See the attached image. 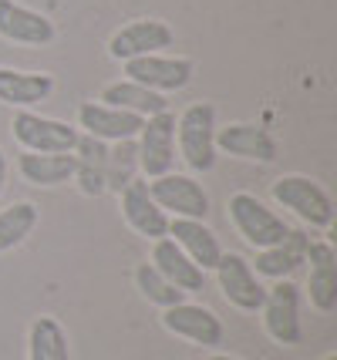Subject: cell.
<instances>
[{
  "mask_svg": "<svg viewBox=\"0 0 337 360\" xmlns=\"http://www.w3.org/2000/svg\"><path fill=\"white\" fill-rule=\"evenodd\" d=\"M179 155L193 172H209L216 165V108L199 101L179 115L176 122Z\"/></svg>",
  "mask_w": 337,
  "mask_h": 360,
  "instance_id": "1",
  "label": "cell"
},
{
  "mask_svg": "<svg viewBox=\"0 0 337 360\" xmlns=\"http://www.w3.org/2000/svg\"><path fill=\"white\" fill-rule=\"evenodd\" d=\"M135 148H139V169L148 179L172 172L176 165V115L165 108L159 115H148L135 135Z\"/></svg>",
  "mask_w": 337,
  "mask_h": 360,
  "instance_id": "2",
  "label": "cell"
},
{
  "mask_svg": "<svg viewBox=\"0 0 337 360\" xmlns=\"http://www.w3.org/2000/svg\"><path fill=\"white\" fill-rule=\"evenodd\" d=\"M270 192L284 209H290L297 219L310 222V226L327 229L334 222V202H331V195L314 179H307V175H284V179L273 182Z\"/></svg>",
  "mask_w": 337,
  "mask_h": 360,
  "instance_id": "3",
  "label": "cell"
},
{
  "mask_svg": "<svg viewBox=\"0 0 337 360\" xmlns=\"http://www.w3.org/2000/svg\"><path fill=\"white\" fill-rule=\"evenodd\" d=\"M229 219L236 226V233L253 246V250H267L273 243H280L290 233V226L280 216H273L267 205L250 192H236L229 195Z\"/></svg>",
  "mask_w": 337,
  "mask_h": 360,
  "instance_id": "4",
  "label": "cell"
},
{
  "mask_svg": "<svg viewBox=\"0 0 337 360\" xmlns=\"http://www.w3.org/2000/svg\"><path fill=\"white\" fill-rule=\"evenodd\" d=\"M148 195L162 212H172L176 219H206L209 216V195L193 175H159L148 182Z\"/></svg>",
  "mask_w": 337,
  "mask_h": 360,
  "instance_id": "5",
  "label": "cell"
},
{
  "mask_svg": "<svg viewBox=\"0 0 337 360\" xmlns=\"http://www.w3.org/2000/svg\"><path fill=\"white\" fill-rule=\"evenodd\" d=\"M11 128H14V139L27 152H44V155L75 152V141H78V128L54 122V118H41L34 111H17Z\"/></svg>",
  "mask_w": 337,
  "mask_h": 360,
  "instance_id": "6",
  "label": "cell"
},
{
  "mask_svg": "<svg viewBox=\"0 0 337 360\" xmlns=\"http://www.w3.org/2000/svg\"><path fill=\"white\" fill-rule=\"evenodd\" d=\"M263 323H267V333L280 347H293L300 344V290L290 280H280L276 286L267 290V300H263Z\"/></svg>",
  "mask_w": 337,
  "mask_h": 360,
  "instance_id": "7",
  "label": "cell"
},
{
  "mask_svg": "<svg viewBox=\"0 0 337 360\" xmlns=\"http://www.w3.org/2000/svg\"><path fill=\"white\" fill-rule=\"evenodd\" d=\"M216 280H220L223 297L229 300L233 307L246 310V314H257L260 307H263V300H267V290L260 286L253 266L243 259L240 252H223V256H220V263H216Z\"/></svg>",
  "mask_w": 337,
  "mask_h": 360,
  "instance_id": "8",
  "label": "cell"
},
{
  "mask_svg": "<svg viewBox=\"0 0 337 360\" xmlns=\"http://www.w3.org/2000/svg\"><path fill=\"white\" fill-rule=\"evenodd\" d=\"M176 44V34L162 20H132L122 31L112 34L108 41V54L115 61H132V58H145V54H159L162 47Z\"/></svg>",
  "mask_w": 337,
  "mask_h": 360,
  "instance_id": "9",
  "label": "cell"
},
{
  "mask_svg": "<svg viewBox=\"0 0 337 360\" xmlns=\"http://www.w3.org/2000/svg\"><path fill=\"white\" fill-rule=\"evenodd\" d=\"M125 75L129 81L142 84L148 91H179L193 81V61L186 58H162V54H145V58H132L125 61Z\"/></svg>",
  "mask_w": 337,
  "mask_h": 360,
  "instance_id": "10",
  "label": "cell"
},
{
  "mask_svg": "<svg viewBox=\"0 0 337 360\" xmlns=\"http://www.w3.org/2000/svg\"><path fill=\"white\" fill-rule=\"evenodd\" d=\"M162 327L176 337H186L199 347H216L223 344V323L220 316L199 307V303H176V307H165L162 314Z\"/></svg>",
  "mask_w": 337,
  "mask_h": 360,
  "instance_id": "11",
  "label": "cell"
},
{
  "mask_svg": "<svg viewBox=\"0 0 337 360\" xmlns=\"http://www.w3.org/2000/svg\"><path fill=\"white\" fill-rule=\"evenodd\" d=\"M0 37H7L14 44L44 47L54 41V24L17 0H0Z\"/></svg>",
  "mask_w": 337,
  "mask_h": 360,
  "instance_id": "12",
  "label": "cell"
},
{
  "mask_svg": "<svg viewBox=\"0 0 337 360\" xmlns=\"http://www.w3.org/2000/svg\"><path fill=\"white\" fill-rule=\"evenodd\" d=\"M118 199H122V216H125V222H129L139 236H145V239H162V236H169V216L152 202L148 182L132 179L129 186L118 192Z\"/></svg>",
  "mask_w": 337,
  "mask_h": 360,
  "instance_id": "13",
  "label": "cell"
},
{
  "mask_svg": "<svg viewBox=\"0 0 337 360\" xmlns=\"http://www.w3.org/2000/svg\"><path fill=\"white\" fill-rule=\"evenodd\" d=\"M78 122L84 128V135L101 141H125L135 139L145 118L132 115V111L112 108V105H101V101H84L78 108Z\"/></svg>",
  "mask_w": 337,
  "mask_h": 360,
  "instance_id": "14",
  "label": "cell"
},
{
  "mask_svg": "<svg viewBox=\"0 0 337 360\" xmlns=\"http://www.w3.org/2000/svg\"><path fill=\"white\" fill-rule=\"evenodd\" d=\"M307 263H310V280H307L310 303L321 314H331L337 307V250L324 239H314L307 243Z\"/></svg>",
  "mask_w": 337,
  "mask_h": 360,
  "instance_id": "15",
  "label": "cell"
},
{
  "mask_svg": "<svg viewBox=\"0 0 337 360\" xmlns=\"http://www.w3.org/2000/svg\"><path fill=\"white\" fill-rule=\"evenodd\" d=\"M216 148H223L226 155L250 158V162H273L276 158V141H273L270 131L260 125H246V122L220 128L216 131Z\"/></svg>",
  "mask_w": 337,
  "mask_h": 360,
  "instance_id": "16",
  "label": "cell"
},
{
  "mask_svg": "<svg viewBox=\"0 0 337 360\" xmlns=\"http://www.w3.org/2000/svg\"><path fill=\"white\" fill-rule=\"evenodd\" d=\"M169 239H172V243H176L179 250L186 252L203 273L216 269L220 256H223L220 239L212 236V229L203 226V219H172L169 222Z\"/></svg>",
  "mask_w": 337,
  "mask_h": 360,
  "instance_id": "17",
  "label": "cell"
},
{
  "mask_svg": "<svg viewBox=\"0 0 337 360\" xmlns=\"http://www.w3.org/2000/svg\"><path fill=\"white\" fill-rule=\"evenodd\" d=\"M152 266L159 269L162 276L172 283L176 290H182V293H196V290H203V283H206V273L196 266L193 259L179 250L169 236L155 239V250H152Z\"/></svg>",
  "mask_w": 337,
  "mask_h": 360,
  "instance_id": "18",
  "label": "cell"
},
{
  "mask_svg": "<svg viewBox=\"0 0 337 360\" xmlns=\"http://www.w3.org/2000/svg\"><path fill=\"white\" fill-rule=\"evenodd\" d=\"M307 243L310 236L300 233V229H290L280 243H273L267 250L257 252V273L260 276H270V280H284L293 269L307 263Z\"/></svg>",
  "mask_w": 337,
  "mask_h": 360,
  "instance_id": "19",
  "label": "cell"
},
{
  "mask_svg": "<svg viewBox=\"0 0 337 360\" xmlns=\"http://www.w3.org/2000/svg\"><path fill=\"white\" fill-rule=\"evenodd\" d=\"M54 78L51 75H31V71H14V68H0V101L11 108H31L37 101L51 98Z\"/></svg>",
  "mask_w": 337,
  "mask_h": 360,
  "instance_id": "20",
  "label": "cell"
},
{
  "mask_svg": "<svg viewBox=\"0 0 337 360\" xmlns=\"http://www.w3.org/2000/svg\"><path fill=\"white\" fill-rule=\"evenodd\" d=\"M105 172H108V145L91 135H78L75 141V179L84 195L105 192Z\"/></svg>",
  "mask_w": 337,
  "mask_h": 360,
  "instance_id": "21",
  "label": "cell"
},
{
  "mask_svg": "<svg viewBox=\"0 0 337 360\" xmlns=\"http://www.w3.org/2000/svg\"><path fill=\"white\" fill-rule=\"evenodd\" d=\"M17 169L31 186H61L68 179H75V152H61V155L24 152L17 158Z\"/></svg>",
  "mask_w": 337,
  "mask_h": 360,
  "instance_id": "22",
  "label": "cell"
},
{
  "mask_svg": "<svg viewBox=\"0 0 337 360\" xmlns=\"http://www.w3.org/2000/svg\"><path fill=\"white\" fill-rule=\"evenodd\" d=\"M101 105H112V108H122V111H132L139 118H148V115H159L165 111V98L159 91H148L142 84L135 81H115L101 91Z\"/></svg>",
  "mask_w": 337,
  "mask_h": 360,
  "instance_id": "23",
  "label": "cell"
},
{
  "mask_svg": "<svg viewBox=\"0 0 337 360\" xmlns=\"http://www.w3.org/2000/svg\"><path fill=\"white\" fill-rule=\"evenodd\" d=\"M27 360H71L68 333L54 316H37L27 337Z\"/></svg>",
  "mask_w": 337,
  "mask_h": 360,
  "instance_id": "24",
  "label": "cell"
},
{
  "mask_svg": "<svg viewBox=\"0 0 337 360\" xmlns=\"http://www.w3.org/2000/svg\"><path fill=\"white\" fill-rule=\"evenodd\" d=\"M37 226V205L34 202H14L0 209V252L20 246Z\"/></svg>",
  "mask_w": 337,
  "mask_h": 360,
  "instance_id": "25",
  "label": "cell"
},
{
  "mask_svg": "<svg viewBox=\"0 0 337 360\" xmlns=\"http://www.w3.org/2000/svg\"><path fill=\"white\" fill-rule=\"evenodd\" d=\"M135 169H139V148H135V139L115 141V148H108V172H105V188L112 192H122L135 179Z\"/></svg>",
  "mask_w": 337,
  "mask_h": 360,
  "instance_id": "26",
  "label": "cell"
},
{
  "mask_svg": "<svg viewBox=\"0 0 337 360\" xmlns=\"http://www.w3.org/2000/svg\"><path fill=\"white\" fill-rule=\"evenodd\" d=\"M135 283H139V290H142V297L148 300V303H159V307H176V303H186V293L176 290V286L165 280L152 263H142V266L135 269Z\"/></svg>",
  "mask_w": 337,
  "mask_h": 360,
  "instance_id": "27",
  "label": "cell"
},
{
  "mask_svg": "<svg viewBox=\"0 0 337 360\" xmlns=\"http://www.w3.org/2000/svg\"><path fill=\"white\" fill-rule=\"evenodd\" d=\"M4 182H7V155L0 152V192H4Z\"/></svg>",
  "mask_w": 337,
  "mask_h": 360,
  "instance_id": "28",
  "label": "cell"
},
{
  "mask_svg": "<svg viewBox=\"0 0 337 360\" xmlns=\"http://www.w3.org/2000/svg\"><path fill=\"white\" fill-rule=\"evenodd\" d=\"M209 360H236V357H226V354H212Z\"/></svg>",
  "mask_w": 337,
  "mask_h": 360,
  "instance_id": "29",
  "label": "cell"
},
{
  "mask_svg": "<svg viewBox=\"0 0 337 360\" xmlns=\"http://www.w3.org/2000/svg\"><path fill=\"white\" fill-rule=\"evenodd\" d=\"M324 360H337V354H327V357H324Z\"/></svg>",
  "mask_w": 337,
  "mask_h": 360,
  "instance_id": "30",
  "label": "cell"
}]
</instances>
